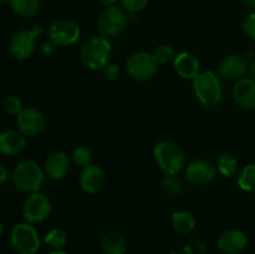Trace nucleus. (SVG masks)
Instances as JSON below:
<instances>
[{
    "label": "nucleus",
    "mask_w": 255,
    "mask_h": 254,
    "mask_svg": "<svg viewBox=\"0 0 255 254\" xmlns=\"http://www.w3.org/2000/svg\"><path fill=\"white\" fill-rule=\"evenodd\" d=\"M193 90L197 100L204 107H216L223 97V87L218 75L212 70L199 71L193 79Z\"/></svg>",
    "instance_id": "obj_1"
},
{
    "label": "nucleus",
    "mask_w": 255,
    "mask_h": 254,
    "mask_svg": "<svg viewBox=\"0 0 255 254\" xmlns=\"http://www.w3.org/2000/svg\"><path fill=\"white\" fill-rule=\"evenodd\" d=\"M153 158L157 167L167 176H177L186 167L183 149L172 141H161L154 146Z\"/></svg>",
    "instance_id": "obj_2"
},
{
    "label": "nucleus",
    "mask_w": 255,
    "mask_h": 254,
    "mask_svg": "<svg viewBox=\"0 0 255 254\" xmlns=\"http://www.w3.org/2000/svg\"><path fill=\"white\" fill-rule=\"evenodd\" d=\"M112 46L107 37L92 36L87 40L80 50V60L89 70H102L110 61Z\"/></svg>",
    "instance_id": "obj_3"
},
{
    "label": "nucleus",
    "mask_w": 255,
    "mask_h": 254,
    "mask_svg": "<svg viewBox=\"0 0 255 254\" xmlns=\"http://www.w3.org/2000/svg\"><path fill=\"white\" fill-rule=\"evenodd\" d=\"M12 182L19 191L35 193L44 184V172L32 159L19 162L12 172Z\"/></svg>",
    "instance_id": "obj_4"
},
{
    "label": "nucleus",
    "mask_w": 255,
    "mask_h": 254,
    "mask_svg": "<svg viewBox=\"0 0 255 254\" xmlns=\"http://www.w3.org/2000/svg\"><path fill=\"white\" fill-rule=\"evenodd\" d=\"M127 15L122 7L112 5L106 6V9L102 10L101 14L97 19V29L101 36L112 39L117 37L125 31L127 26Z\"/></svg>",
    "instance_id": "obj_5"
},
{
    "label": "nucleus",
    "mask_w": 255,
    "mask_h": 254,
    "mask_svg": "<svg viewBox=\"0 0 255 254\" xmlns=\"http://www.w3.org/2000/svg\"><path fill=\"white\" fill-rule=\"evenodd\" d=\"M10 243L17 254H36L40 249V237L30 223H19L12 228Z\"/></svg>",
    "instance_id": "obj_6"
},
{
    "label": "nucleus",
    "mask_w": 255,
    "mask_h": 254,
    "mask_svg": "<svg viewBox=\"0 0 255 254\" xmlns=\"http://www.w3.org/2000/svg\"><path fill=\"white\" fill-rule=\"evenodd\" d=\"M158 70V62L154 59L153 54L146 51H139L132 54L126 61V71L129 76L137 81H148Z\"/></svg>",
    "instance_id": "obj_7"
},
{
    "label": "nucleus",
    "mask_w": 255,
    "mask_h": 254,
    "mask_svg": "<svg viewBox=\"0 0 255 254\" xmlns=\"http://www.w3.org/2000/svg\"><path fill=\"white\" fill-rule=\"evenodd\" d=\"M51 213V201L44 193H31L22 203V216L30 224L44 222Z\"/></svg>",
    "instance_id": "obj_8"
},
{
    "label": "nucleus",
    "mask_w": 255,
    "mask_h": 254,
    "mask_svg": "<svg viewBox=\"0 0 255 254\" xmlns=\"http://www.w3.org/2000/svg\"><path fill=\"white\" fill-rule=\"evenodd\" d=\"M81 36L79 24L71 19H59L51 24L49 29L50 41L59 46H69L75 44Z\"/></svg>",
    "instance_id": "obj_9"
},
{
    "label": "nucleus",
    "mask_w": 255,
    "mask_h": 254,
    "mask_svg": "<svg viewBox=\"0 0 255 254\" xmlns=\"http://www.w3.org/2000/svg\"><path fill=\"white\" fill-rule=\"evenodd\" d=\"M184 177L194 186H206L217 177V167L207 159H194L186 167Z\"/></svg>",
    "instance_id": "obj_10"
},
{
    "label": "nucleus",
    "mask_w": 255,
    "mask_h": 254,
    "mask_svg": "<svg viewBox=\"0 0 255 254\" xmlns=\"http://www.w3.org/2000/svg\"><path fill=\"white\" fill-rule=\"evenodd\" d=\"M37 35L30 30H19L11 36L9 51L16 60H26L34 54L35 40Z\"/></svg>",
    "instance_id": "obj_11"
},
{
    "label": "nucleus",
    "mask_w": 255,
    "mask_h": 254,
    "mask_svg": "<svg viewBox=\"0 0 255 254\" xmlns=\"http://www.w3.org/2000/svg\"><path fill=\"white\" fill-rule=\"evenodd\" d=\"M16 124L24 136H36L45 128L46 120L40 110L27 107L17 115Z\"/></svg>",
    "instance_id": "obj_12"
},
{
    "label": "nucleus",
    "mask_w": 255,
    "mask_h": 254,
    "mask_svg": "<svg viewBox=\"0 0 255 254\" xmlns=\"http://www.w3.org/2000/svg\"><path fill=\"white\" fill-rule=\"evenodd\" d=\"M233 99L239 107L247 111L255 110V81L251 77L237 80L233 86Z\"/></svg>",
    "instance_id": "obj_13"
},
{
    "label": "nucleus",
    "mask_w": 255,
    "mask_h": 254,
    "mask_svg": "<svg viewBox=\"0 0 255 254\" xmlns=\"http://www.w3.org/2000/svg\"><path fill=\"white\" fill-rule=\"evenodd\" d=\"M217 244L224 254H239L248 246V238L239 229H228L219 236Z\"/></svg>",
    "instance_id": "obj_14"
},
{
    "label": "nucleus",
    "mask_w": 255,
    "mask_h": 254,
    "mask_svg": "<svg viewBox=\"0 0 255 254\" xmlns=\"http://www.w3.org/2000/svg\"><path fill=\"white\" fill-rule=\"evenodd\" d=\"M248 60L242 55L232 54L219 62V74L228 80H239L248 71Z\"/></svg>",
    "instance_id": "obj_15"
},
{
    "label": "nucleus",
    "mask_w": 255,
    "mask_h": 254,
    "mask_svg": "<svg viewBox=\"0 0 255 254\" xmlns=\"http://www.w3.org/2000/svg\"><path fill=\"white\" fill-rule=\"evenodd\" d=\"M80 186L86 193L94 194L101 191L106 182L105 172L101 167L96 164H90V166L82 168L80 173Z\"/></svg>",
    "instance_id": "obj_16"
},
{
    "label": "nucleus",
    "mask_w": 255,
    "mask_h": 254,
    "mask_svg": "<svg viewBox=\"0 0 255 254\" xmlns=\"http://www.w3.org/2000/svg\"><path fill=\"white\" fill-rule=\"evenodd\" d=\"M70 171V159L67 154L62 151L52 152L49 154L45 162V173L51 179L59 181L66 177Z\"/></svg>",
    "instance_id": "obj_17"
},
{
    "label": "nucleus",
    "mask_w": 255,
    "mask_h": 254,
    "mask_svg": "<svg viewBox=\"0 0 255 254\" xmlns=\"http://www.w3.org/2000/svg\"><path fill=\"white\" fill-rule=\"evenodd\" d=\"M26 146V139L20 131L7 129L0 132V153L5 156H14L20 153Z\"/></svg>",
    "instance_id": "obj_18"
},
{
    "label": "nucleus",
    "mask_w": 255,
    "mask_h": 254,
    "mask_svg": "<svg viewBox=\"0 0 255 254\" xmlns=\"http://www.w3.org/2000/svg\"><path fill=\"white\" fill-rule=\"evenodd\" d=\"M174 70L182 79H192L198 75L199 61L194 55L189 52H181L174 59Z\"/></svg>",
    "instance_id": "obj_19"
},
{
    "label": "nucleus",
    "mask_w": 255,
    "mask_h": 254,
    "mask_svg": "<svg viewBox=\"0 0 255 254\" xmlns=\"http://www.w3.org/2000/svg\"><path fill=\"white\" fill-rule=\"evenodd\" d=\"M101 248L105 254H125L127 249L126 239L117 232H109L102 237Z\"/></svg>",
    "instance_id": "obj_20"
},
{
    "label": "nucleus",
    "mask_w": 255,
    "mask_h": 254,
    "mask_svg": "<svg viewBox=\"0 0 255 254\" xmlns=\"http://www.w3.org/2000/svg\"><path fill=\"white\" fill-rule=\"evenodd\" d=\"M174 231L179 234H189L196 228V218L188 211H176L171 217Z\"/></svg>",
    "instance_id": "obj_21"
},
{
    "label": "nucleus",
    "mask_w": 255,
    "mask_h": 254,
    "mask_svg": "<svg viewBox=\"0 0 255 254\" xmlns=\"http://www.w3.org/2000/svg\"><path fill=\"white\" fill-rule=\"evenodd\" d=\"M12 11L22 17L35 16L40 11L41 1L40 0H10Z\"/></svg>",
    "instance_id": "obj_22"
},
{
    "label": "nucleus",
    "mask_w": 255,
    "mask_h": 254,
    "mask_svg": "<svg viewBox=\"0 0 255 254\" xmlns=\"http://www.w3.org/2000/svg\"><path fill=\"white\" fill-rule=\"evenodd\" d=\"M217 171L224 177H232L237 176L238 174V159L233 156L232 153H222L219 154L218 159H217Z\"/></svg>",
    "instance_id": "obj_23"
},
{
    "label": "nucleus",
    "mask_w": 255,
    "mask_h": 254,
    "mask_svg": "<svg viewBox=\"0 0 255 254\" xmlns=\"http://www.w3.org/2000/svg\"><path fill=\"white\" fill-rule=\"evenodd\" d=\"M237 183L242 191L255 193V163L247 164L238 172Z\"/></svg>",
    "instance_id": "obj_24"
},
{
    "label": "nucleus",
    "mask_w": 255,
    "mask_h": 254,
    "mask_svg": "<svg viewBox=\"0 0 255 254\" xmlns=\"http://www.w3.org/2000/svg\"><path fill=\"white\" fill-rule=\"evenodd\" d=\"M45 243L52 249H61L67 243V233L61 228H54L45 236Z\"/></svg>",
    "instance_id": "obj_25"
},
{
    "label": "nucleus",
    "mask_w": 255,
    "mask_h": 254,
    "mask_svg": "<svg viewBox=\"0 0 255 254\" xmlns=\"http://www.w3.org/2000/svg\"><path fill=\"white\" fill-rule=\"evenodd\" d=\"M71 158L76 166L85 168V167L90 166L92 161V153L87 147L85 146H77L72 149Z\"/></svg>",
    "instance_id": "obj_26"
},
{
    "label": "nucleus",
    "mask_w": 255,
    "mask_h": 254,
    "mask_svg": "<svg viewBox=\"0 0 255 254\" xmlns=\"http://www.w3.org/2000/svg\"><path fill=\"white\" fill-rule=\"evenodd\" d=\"M153 56L158 64H168V62L174 61V59H176L173 47L169 46V45H159V46H157L153 52Z\"/></svg>",
    "instance_id": "obj_27"
},
{
    "label": "nucleus",
    "mask_w": 255,
    "mask_h": 254,
    "mask_svg": "<svg viewBox=\"0 0 255 254\" xmlns=\"http://www.w3.org/2000/svg\"><path fill=\"white\" fill-rule=\"evenodd\" d=\"M162 188L169 196H178L182 192V183L177 176H167L162 178Z\"/></svg>",
    "instance_id": "obj_28"
},
{
    "label": "nucleus",
    "mask_w": 255,
    "mask_h": 254,
    "mask_svg": "<svg viewBox=\"0 0 255 254\" xmlns=\"http://www.w3.org/2000/svg\"><path fill=\"white\" fill-rule=\"evenodd\" d=\"M2 109L7 115H11V116H17L24 110L21 101L16 96H7L2 102Z\"/></svg>",
    "instance_id": "obj_29"
},
{
    "label": "nucleus",
    "mask_w": 255,
    "mask_h": 254,
    "mask_svg": "<svg viewBox=\"0 0 255 254\" xmlns=\"http://www.w3.org/2000/svg\"><path fill=\"white\" fill-rule=\"evenodd\" d=\"M120 1H121L122 6L128 12H136V14H138L139 11L146 9L149 0H120Z\"/></svg>",
    "instance_id": "obj_30"
},
{
    "label": "nucleus",
    "mask_w": 255,
    "mask_h": 254,
    "mask_svg": "<svg viewBox=\"0 0 255 254\" xmlns=\"http://www.w3.org/2000/svg\"><path fill=\"white\" fill-rule=\"evenodd\" d=\"M242 29L247 36L255 42V12H252L244 17L242 21Z\"/></svg>",
    "instance_id": "obj_31"
},
{
    "label": "nucleus",
    "mask_w": 255,
    "mask_h": 254,
    "mask_svg": "<svg viewBox=\"0 0 255 254\" xmlns=\"http://www.w3.org/2000/svg\"><path fill=\"white\" fill-rule=\"evenodd\" d=\"M102 74H104V77L109 81H116L120 77V69L117 65L115 64H107L106 66L102 69Z\"/></svg>",
    "instance_id": "obj_32"
},
{
    "label": "nucleus",
    "mask_w": 255,
    "mask_h": 254,
    "mask_svg": "<svg viewBox=\"0 0 255 254\" xmlns=\"http://www.w3.org/2000/svg\"><path fill=\"white\" fill-rule=\"evenodd\" d=\"M7 176H9V173H7V169L5 168L2 164H0V184H2L4 182H6Z\"/></svg>",
    "instance_id": "obj_33"
},
{
    "label": "nucleus",
    "mask_w": 255,
    "mask_h": 254,
    "mask_svg": "<svg viewBox=\"0 0 255 254\" xmlns=\"http://www.w3.org/2000/svg\"><path fill=\"white\" fill-rule=\"evenodd\" d=\"M248 72H249V76H251V79H253L255 81V59L251 62V64H249Z\"/></svg>",
    "instance_id": "obj_34"
},
{
    "label": "nucleus",
    "mask_w": 255,
    "mask_h": 254,
    "mask_svg": "<svg viewBox=\"0 0 255 254\" xmlns=\"http://www.w3.org/2000/svg\"><path fill=\"white\" fill-rule=\"evenodd\" d=\"M242 4L244 5V6H247L248 9H252V10H255V0H241Z\"/></svg>",
    "instance_id": "obj_35"
},
{
    "label": "nucleus",
    "mask_w": 255,
    "mask_h": 254,
    "mask_svg": "<svg viewBox=\"0 0 255 254\" xmlns=\"http://www.w3.org/2000/svg\"><path fill=\"white\" fill-rule=\"evenodd\" d=\"M100 2H101L102 5H105V6H112V5H115L117 2V0H99Z\"/></svg>",
    "instance_id": "obj_36"
},
{
    "label": "nucleus",
    "mask_w": 255,
    "mask_h": 254,
    "mask_svg": "<svg viewBox=\"0 0 255 254\" xmlns=\"http://www.w3.org/2000/svg\"><path fill=\"white\" fill-rule=\"evenodd\" d=\"M50 254H69V253H66V252L61 251V249H54V251H52V252H50Z\"/></svg>",
    "instance_id": "obj_37"
},
{
    "label": "nucleus",
    "mask_w": 255,
    "mask_h": 254,
    "mask_svg": "<svg viewBox=\"0 0 255 254\" xmlns=\"http://www.w3.org/2000/svg\"><path fill=\"white\" fill-rule=\"evenodd\" d=\"M2 232H4V226H2V223L0 222V236L2 234Z\"/></svg>",
    "instance_id": "obj_38"
},
{
    "label": "nucleus",
    "mask_w": 255,
    "mask_h": 254,
    "mask_svg": "<svg viewBox=\"0 0 255 254\" xmlns=\"http://www.w3.org/2000/svg\"><path fill=\"white\" fill-rule=\"evenodd\" d=\"M4 2H10V0H0V4H4Z\"/></svg>",
    "instance_id": "obj_39"
}]
</instances>
